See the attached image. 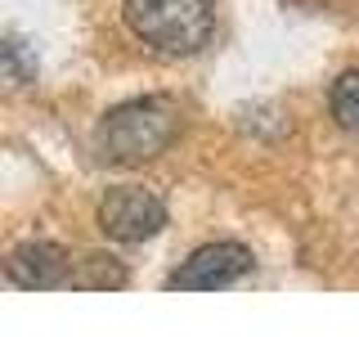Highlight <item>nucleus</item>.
I'll return each mask as SVG.
<instances>
[{
    "mask_svg": "<svg viewBox=\"0 0 359 337\" xmlns=\"http://www.w3.org/2000/svg\"><path fill=\"white\" fill-rule=\"evenodd\" d=\"M247 270H252V252L243 243H211V247H198L166 284L184 292H211V288L238 284Z\"/></svg>",
    "mask_w": 359,
    "mask_h": 337,
    "instance_id": "4",
    "label": "nucleus"
},
{
    "mask_svg": "<svg viewBox=\"0 0 359 337\" xmlns=\"http://www.w3.org/2000/svg\"><path fill=\"white\" fill-rule=\"evenodd\" d=\"M5 275L18 288H59V284H67L72 270H67V256L54 243H27L18 252H9Z\"/></svg>",
    "mask_w": 359,
    "mask_h": 337,
    "instance_id": "5",
    "label": "nucleus"
},
{
    "mask_svg": "<svg viewBox=\"0 0 359 337\" xmlns=\"http://www.w3.org/2000/svg\"><path fill=\"white\" fill-rule=\"evenodd\" d=\"M99 225L117 243H144L166 225V207L149 189L121 185V189H108V198L99 202Z\"/></svg>",
    "mask_w": 359,
    "mask_h": 337,
    "instance_id": "3",
    "label": "nucleus"
},
{
    "mask_svg": "<svg viewBox=\"0 0 359 337\" xmlns=\"http://www.w3.org/2000/svg\"><path fill=\"white\" fill-rule=\"evenodd\" d=\"M130 32L157 54H198L211 41V0H121Z\"/></svg>",
    "mask_w": 359,
    "mask_h": 337,
    "instance_id": "1",
    "label": "nucleus"
},
{
    "mask_svg": "<svg viewBox=\"0 0 359 337\" xmlns=\"http://www.w3.org/2000/svg\"><path fill=\"white\" fill-rule=\"evenodd\" d=\"M67 284L72 288H121L126 284V270L112 261V256H86L81 270L67 275Z\"/></svg>",
    "mask_w": 359,
    "mask_h": 337,
    "instance_id": "6",
    "label": "nucleus"
},
{
    "mask_svg": "<svg viewBox=\"0 0 359 337\" xmlns=\"http://www.w3.org/2000/svg\"><path fill=\"white\" fill-rule=\"evenodd\" d=\"M328 104H332V117L341 121L346 131H359V72H341V77H337Z\"/></svg>",
    "mask_w": 359,
    "mask_h": 337,
    "instance_id": "7",
    "label": "nucleus"
},
{
    "mask_svg": "<svg viewBox=\"0 0 359 337\" xmlns=\"http://www.w3.org/2000/svg\"><path fill=\"white\" fill-rule=\"evenodd\" d=\"M180 126V112L171 99H140V104L112 108L99 126V153L108 162H144L162 153Z\"/></svg>",
    "mask_w": 359,
    "mask_h": 337,
    "instance_id": "2",
    "label": "nucleus"
}]
</instances>
